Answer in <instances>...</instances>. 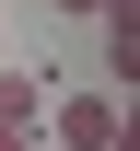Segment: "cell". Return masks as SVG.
I'll list each match as a JSON object with an SVG mask.
<instances>
[{"instance_id": "cell-1", "label": "cell", "mask_w": 140, "mask_h": 151, "mask_svg": "<svg viewBox=\"0 0 140 151\" xmlns=\"http://www.w3.org/2000/svg\"><path fill=\"white\" fill-rule=\"evenodd\" d=\"M47 128H59V151H117V93H70Z\"/></svg>"}, {"instance_id": "cell-4", "label": "cell", "mask_w": 140, "mask_h": 151, "mask_svg": "<svg viewBox=\"0 0 140 151\" xmlns=\"http://www.w3.org/2000/svg\"><path fill=\"white\" fill-rule=\"evenodd\" d=\"M0 151H35V128H0Z\"/></svg>"}, {"instance_id": "cell-2", "label": "cell", "mask_w": 140, "mask_h": 151, "mask_svg": "<svg viewBox=\"0 0 140 151\" xmlns=\"http://www.w3.org/2000/svg\"><path fill=\"white\" fill-rule=\"evenodd\" d=\"M105 70H117V93L140 81V0H105Z\"/></svg>"}, {"instance_id": "cell-3", "label": "cell", "mask_w": 140, "mask_h": 151, "mask_svg": "<svg viewBox=\"0 0 140 151\" xmlns=\"http://www.w3.org/2000/svg\"><path fill=\"white\" fill-rule=\"evenodd\" d=\"M0 128H47V93H35L23 70H0Z\"/></svg>"}, {"instance_id": "cell-5", "label": "cell", "mask_w": 140, "mask_h": 151, "mask_svg": "<svg viewBox=\"0 0 140 151\" xmlns=\"http://www.w3.org/2000/svg\"><path fill=\"white\" fill-rule=\"evenodd\" d=\"M59 12H105V0H59Z\"/></svg>"}]
</instances>
